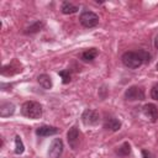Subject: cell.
I'll return each mask as SVG.
<instances>
[{"mask_svg":"<svg viewBox=\"0 0 158 158\" xmlns=\"http://www.w3.org/2000/svg\"><path fill=\"white\" fill-rule=\"evenodd\" d=\"M142 111H143V115L147 118H149L152 122H156L158 120V109L154 104H146Z\"/></svg>","mask_w":158,"mask_h":158,"instance_id":"obj_9","label":"cell"},{"mask_svg":"<svg viewBox=\"0 0 158 158\" xmlns=\"http://www.w3.org/2000/svg\"><path fill=\"white\" fill-rule=\"evenodd\" d=\"M142 158H154V156H153L149 151L143 149V151H142Z\"/></svg>","mask_w":158,"mask_h":158,"instance_id":"obj_20","label":"cell"},{"mask_svg":"<svg viewBox=\"0 0 158 158\" xmlns=\"http://www.w3.org/2000/svg\"><path fill=\"white\" fill-rule=\"evenodd\" d=\"M98 49L96 48H88V49H85V51H83L81 53H80V56H79V58H80V60H83V62H93L95 58H96V56H98Z\"/></svg>","mask_w":158,"mask_h":158,"instance_id":"obj_11","label":"cell"},{"mask_svg":"<svg viewBox=\"0 0 158 158\" xmlns=\"http://www.w3.org/2000/svg\"><path fill=\"white\" fill-rule=\"evenodd\" d=\"M153 43H154V47H156V49H158V35L154 37V42H153Z\"/></svg>","mask_w":158,"mask_h":158,"instance_id":"obj_21","label":"cell"},{"mask_svg":"<svg viewBox=\"0 0 158 158\" xmlns=\"http://www.w3.org/2000/svg\"><path fill=\"white\" fill-rule=\"evenodd\" d=\"M104 128L111 132H116L121 128V122L114 116H106L104 120Z\"/></svg>","mask_w":158,"mask_h":158,"instance_id":"obj_8","label":"cell"},{"mask_svg":"<svg viewBox=\"0 0 158 158\" xmlns=\"http://www.w3.org/2000/svg\"><path fill=\"white\" fill-rule=\"evenodd\" d=\"M37 81H38V84H40L43 89H46V90H48V89H51V88L53 86L52 78H51L48 74H40V75L37 77Z\"/></svg>","mask_w":158,"mask_h":158,"instance_id":"obj_13","label":"cell"},{"mask_svg":"<svg viewBox=\"0 0 158 158\" xmlns=\"http://www.w3.org/2000/svg\"><path fill=\"white\" fill-rule=\"evenodd\" d=\"M21 114L25 117L37 120L42 116V105L37 101H26L21 106Z\"/></svg>","mask_w":158,"mask_h":158,"instance_id":"obj_2","label":"cell"},{"mask_svg":"<svg viewBox=\"0 0 158 158\" xmlns=\"http://www.w3.org/2000/svg\"><path fill=\"white\" fill-rule=\"evenodd\" d=\"M151 98L153 100H158V83H156L151 89Z\"/></svg>","mask_w":158,"mask_h":158,"instance_id":"obj_19","label":"cell"},{"mask_svg":"<svg viewBox=\"0 0 158 158\" xmlns=\"http://www.w3.org/2000/svg\"><path fill=\"white\" fill-rule=\"evenodd\" d=\"M121 60L125 67H127L130 69H136V68L141 67L144 62H147V63L151 62V54L143 49H139L137 52L128 51L122 54Z\"/></svg>","mask_w":158,"mask_h":158,"instance_id":"obj_1","label":"cell"},{"mask_svg":"<svg viewBox=\"0 0 158 158\" xmlns=\"http://www.w3.org/2000/svg\"><path fill=\"white\" fill-rule=\"evenodd\" d=\"M59 132V128L54 127V126H48V125H43L36 128V135L40 137H48V136H54Z\"/></svg>","mask_w":158,"mask_h":158,"instance_id":"obj_10","label":"cell"},{"mask_svg":"<svg viewBox=\"0 0 158 158\" xmlns=\"http://www.w3.org/2000/svg\"><path fill=\"white\" fill-rule=\"evenodd\" d=\"M59 75L63 79V84H68L70 81V73H69V70H60Z\"/></svg>","mask_w":158,"mask_h":158,"instance_id":"obj_18","label":"cell"},{"mask_svg":"<svg viewBox=\"0 0 158 158\" xmlns=\"http://www.w3.org/2000/svg\"><path fill=\"white\" fill-rule=\"evenodd\" d=\"M43 26H44V23H43L42 21H36V22H33L32 25H30V26L26 28L25 33H27V35H32V33H36V32L41 31V30L43 28Z\"/></svg>","mask_w":158,"mask_h":158,"instance_id":"obj_16","label":"cell"},{"mask_svg":"<svg viewBox=\"0 0 158 158\" xmlns=\"http://www.w3.org/2000/svg\"><path fill=\"white\" fill-rule=\"evenodd\" d=\"M79 22L86 27V28H91V27H95L98 23H99V16L93 12V11H89V10H85L80 14L79 16Z\"/></svg>","mask_w":158,"mask_h":158,"instance_id":"obj_4","label":"cell"},{"mask_svg":"<svg viewBox=\"0 0 158 158\" xmlns=\"http://www.w3.org/2000/svg\"><path fill=\"white\" fill-rule=\"evenodd\" d=\"M156 69L158 70V62H157V64H156Z\"/></svg>","mask_w":158,"mask_h":158,"instance_id":"obj_22","label":"cell"},{"mask_svg":"<svg viewBox=\"0 0 158 158\" xmlns=\"http://www.w3.org/2000/svg\"><path fill=\"white\" fill-rule=\"evenodd\" d=\"M67 139L72 149H77L79 146V130L77 126H73L67 132Z\"/></svg>","mask_w":158,"mask_h":158,"instance_id":"obj_7","label":"cell"},{"mask_svg":"<svg viewBox=\"0 0 158 158\" xmlns=\"http://www.w3.org/2000/svg\"><path fill=\"white\" fill-rule=\"evenodd\" d=\"M81 121L85 126H95L100 121V115L96 110L93 109H86L81 114Z\"/></svg>","mask_w":158,"mask_h":158,"instance_id":"obj_5","label":"cell"},{"mask_svg":"<svg viewBox=\"0 0 158 158\" xmlns=\"http://www.w3.org/2000/svg\"><path fill=\"white\" fill-rule=\"evenodd\" d=\"M144 89L138 85L128 86L125 91V99L127 101H142L144 100Z\"/></svg>","mask_w":158,"mask_h":158,"instance_id":"obj_3","label":"cell"},{"mask_svg":"<svg viewBox=\"0 0 158 158\" xmlns=\"http://www.w3.org/2000/svg\"><path fill=\"white\" fill-rule=\"evenodd\" d=\"M116 154L118 157H127L131 154V146L128 142H123L117 149H116Z\"/></svg>","mask_w":158,"mask_h":158,"instance_id":"obj_15","label":"cell"},{"mask_svg":"<svg viewBox=\"0 0 158 158\" xmlns=\"http://www.w3.org/2000/svg\"><path fill=\"white\" fill-rule=\"evenodd\" d=\"M15 112V105L12 102H1L0 104V116L1 117H7V116H11L14 115Z\"/></svg>","mask_w":158,"mask_h":158,"instance_id":"obj_12","label":"cell"},{"mask_svg":"<svg viewBox=\"0 0 158 158\" xmlns=\"http://www.w3.org/2000/svg\"><path fill=\"white\" fill-rule=\"evenodd\" d=\"M25 151V146H23V142L21 139L20 136H16L15 137V153L16 154H22Z\"/></svg>","mask_w":158,"mask_h":158,"instance_id":"obj_17","label":"cell"},{"mask_svg":"<svg viewBox=\"0 0 158 158\" xmlns=\"http://www.w3.org/2000/svg\"><path fill=\"white\" fill-rule=\"evenodd\" d=\"M60 10H62V12L65 14V15H72V14H75V12L79 10V7H78L77 5L69 2V1H64V2H62Z\"/></svg>","mask_w":158,"mask_h":158,"instance_id":"obj_14","label":"cell"},{"mask_svg":"<svg viewBox=\"0 0 158 158\" xmlns=\"http://www.w3.org/2000/svg\"><path fill=\"white\" fill-rule=\"evenodd\" d=\"M63 141L60 138H54L48 148V157L49 158H59L63 153Z\"/></svg>","mask_w":158,"mask_h":158,"instance_id":"obj_6","label":"cell"}]
</instances>
